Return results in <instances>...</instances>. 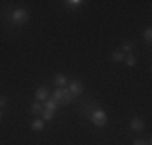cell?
I'll list each match as a JSON object with an SVG mask.
<instances>
[{"mask_svg": "<svg viewBox=\"0 0 152 145\" xmlns=\"http://www.w3.org/2000/svg\"><path fill=\"white\" fill-rule=\"evenodd\" d=\"M52 97H53V102H55L57 105H68V103H71L75 99V95L70 92L68 89H65V87H58V89H55L53 90V94H52Z\"/></svg>", "mask_w": 152, "mask_h": 145, "instance_id": "obj_1", "label": "cell"}, {"mask_svg": "<svg viewBox=\"0 0 152 145\" xmlns=\"http://www.w3.org/2000/svg\"><path fill=\"white\" fill-rule=\"evenodd\" d=\"M28 20H29V13L24 8H16L15 12L12 13V21L16 24H24Z\"/></svg>", "mask_w": 152, "mask_h": 145, "instance_id": "obj_2", "label": "cell"}, {"mask_svg": "<svg viewBox=\"0 0 152 145\" xmlns=\"http://www.w3.org/2000/svg\"><path fill=\"white\" fill-rule=\"evenodd\" d=\"M91 121L96 126H105L107 124V113L104 110H96L91 116Z\"/></svg>", "mask_w": 152, "mask_h": 145, "instance_id": "obj_3", "label": "cell"}, {"mask_svg": "<svg viewBox=\"0 0 152 145\" xmlns=\"http://www.w3.org/2000/svg\"><path fill=\"white\" fill-rule=\"evenodd\" d=\"M146 128V124H144V121L141 118H133L131 123H129V129L134 130V132H139V130H142Z\"/></svg>", "mask_w": 152, "mask_h": 145, "instance_id": "obj_4", "label": "cell"}, {"mask_svg": "<svg viewBox=\"0 0 152 145\" xmlns=\"http://www.w3.org/2000/svg\"><path fill=\"white\" fill-rule=\"evenodd\" d=\"M68 90H70L73 95H79V94H83V90H84V87H83V84L79 81H75L71 82L70 87H68Z\"/></svg>", "mask_w": 152, "mask_h": 145, "instance_id": "obj_5", "label": "cell"}, {"mask_svg": "<svg viewBox=\"0 0 152 145\" xmlns=\"http://www.w3.org/2000/svg\"><path fill=\"white\" fill-rule=\"evenodd\" d=\"M47 97H49V89H47L45 86L39 87L37 90H36V100L41 102V100H45Z\"/></svg>", "mask_w": 152, "mask_h": 145, "instance_id": "obj_6", "label": "cell"}, {"mask_svg": "<svg viewBox=\"0 0 152 145\" xmlns=\"http://www.w3.org/2000/svg\"><path fill=\"white\" fill-rule=\"evenodd\" d=\"M133 50H134V42L133 41H126L123 44V53H125V55H131Z\"/></svg>", "mask_w": 152, "mask_h": 145, "instance_id": "obj_7", "label": "cell"}, {"mask_svg": "<svg viewBox=\"0 0 152 145\" xmlns=\"http://www.w3.org/2000/svg\"><path fill=\"white\" fill-rule=\"evenodd\" d=\"M31 129L36 130V132H41V130L44 129V121H42V119H34L32 124H31Z\"/></svg>", "mask_w": 152, "mask_h": 145, "instance_id": "obj_8", "label": "cell"}, {"mask_svg": "<svg viewBox=\"0 0 152 145\" xmlns=\"http://www.w3.org/2000/svg\"><path fill=\"white\" fill-rule=\"evenodd\" d=\"M66 81H68V79H66V76H65V74H57L53 82H55L58 87H65V86H66Z\"/></svg>", "mask_w": 152, "mask_h": 145, "instance_id": "obj_9", "label": "cell"}, {"mask_svg": "<svg viewBox=\"0 0 152 145\" xmlns=\"http://www.w3.org/2000/svg\"><path fill=\"white\" fill-rule=\"evenodd\" d=\"M57 108H58V105H57L53 100H47V102H45L44 110H49V111H53V113H55V110H57Z\"/></svg>", "mask_w": 152, "mask_h": 145, "instance_id": "obj_10", "label": "cell"}, {"mask_svg": "<svg viewBox=\"0 0 152 145\" xmlns=\"http://www.w3.org/2000/svg\"><path fill=\"white\" fill-rule=\"evenodd\" d=\"M81 0H68V2H65V5L68 7V8H79L81 7Z\"/></svg>", "mask_w": 152, "mask_h": 145, "instance_id": "obj_11", "label": "cell"}, {"mask_svg": "<svg viewBox=\"0 0 152 145\" xmlns=\"http://www.w3.org/2000/svg\"><path fill=\"white\" fill-rule=\"evenodd\" d=\"M125 53H123V52H113V53H112V60H113V61H125Z\"/></svg>", "mask_w": 152, "mask_h": 145, "instance_id": "obj_12", "label": "cell"}, {"mask_svg": "<svg viewBox=\"0 0 152 145\" xmlns=\"http://www.w3.org/2000/svg\"><path fill=\"white\" fill-rule=\"evenodd\" d=\"M31 111H32V113H34V115H39V113H42V111H44V107H42V105L39 103V102H36V103L32 105Z\"/></svg>", "mask_w": 152, "mask_h": 145, "instance_id": "obj_13", "label": "cell"}, {"mask_svg": "<svg viewBox=\"0 0 152 145\" xmlns=\"http://www.w3.org/2000/svg\"><path fill=\"white\" fill-rule=\"evenodd\" d=\"M125 61H126V65H128V68H133V66L136 65L134 55H126V57H125Z\"/></svg>", "mask_w": 152, "mask_h": 145, "instance_id": "obj_14", "label": "cell"}, {"mask_svg": "<svg viewBox=\"0 0 152 145\" xmlns=\"http://www.w3.org/2000/svg\"><path fill=\"white\" fill-rule=\"evenodd\" d=\"M53 116H55V113H53V111H49V110H44V111H42V119H45V121H52Z\"/></svg>", "mask_w": 152, "mask_h": 145, "instance_id": "obj_15", "label": "cell"}, {"mask_svg": "<svg viewBox=\"0 0 152 145\" xmlns=\"http://www.w3.org/2000/svg\"><path fill=\"white\" fill-rule=\"evenodd\" d=\"M144 41L146 42H152V29L147 28L146 32H144Z\"/></svg>", "mask_w": 152, "mask_h": 145, "instance_id": "obj_16", "label": "cell"}, {"mask_svg": "<svg viewBox=\"0 0 152 145\" xmlns=\"http://www.w3.org/2000/svg\"><path fill=\"white\" fill-rule=\"evenodd\" d=\"M133 145H151V142H146V140H141V139H137L133 142Z\"/></svg>", "mask_w": 152, "mask_h": 145, "instance_id": "obj_17", "label": "cell"}, {"mask_svg": "<svg viewBox=\"0 0 152 145\" xmlns=\"http://www.w3.org/2000/svg\"><path fill=\"white\" fill-rule=\"evenodd\" d=\"M7 103H8V100H7V97H0V108L7 107Z\"/></svg>", "mask_w": 152, "mask_h": 145, "instance_id": "obj_18", "label": "cell"}, {"mask_svg": "<svg viewBox=\"0 0 152 145\" xmlns=\"http://www.w3.org/2000/svg\"><path fill=\"white\" fill-rule=\"evenodd\" d=\"M0 119H2V110H0Z\"/></svg>", "mask_w": 152, "mask_h": 145, "instance_id": "obj_19", "label": "cell"}]
</instances>
